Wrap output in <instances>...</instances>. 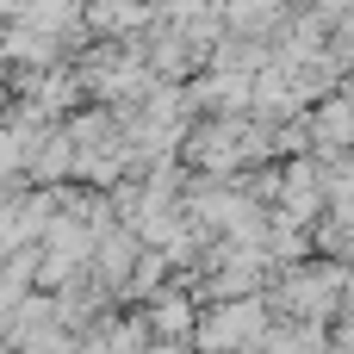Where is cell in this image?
<instances>
[{
  "instance_id": "cell-1",
  "label": "cell",
  "mask_w": 354,
  "mask_h": 354,
  "mask_svg": "<svg viewBox=\"0 0 354 354\" xmlns=\"http://www.w3.org/2000/svg\"><path fill=\"white\" fill-rule=\"evenodd\" d=\"M268 305L274 317L286 324H342V305H348V268L317 255V261H299V268H280L274 286H268Z\"/></svg>"
},
{
  "instance_id": "cell-2",
  "label": "cell",
  "mask_w": 354,
  "mask_h": 354,
  "mask_svg": "<svg viewBox=\"0 0 354 354\" xmlns=\"http://www.w3.org/2000/svg\"><path fill=\"white\" fill-rule=\"evenodd\" d=\"M274 330V305L268 299H218L199 311V330H193V354H249L268 342Z\"/></svg>"
},
{
  "instance_id": "cell-3",
  "label": "cell",
  "mask_w": 354,
  "mask_h": 354,
  "mask_svg": "<svg viewBox=\"0 0 354 354\" xmlns=\"http://www.w3.org/2000/svg\"><path fill=\"white\" fill-rule=\"evenodd\" d=\"M199 292L193 286H162L149 305H143V324H149V336L156 342H193V330H199Z\"/></svg>"
},
{
  "instance_id": "cell-4",
  "label": "cell",
  "mask_w": 354,
  "mask_h": 354,
  "mask_svg": "<svg viewBox=\"0 0 354 354\" xmlns=\"http://www.w3.org/2000/svg\"><path fill=\"white\" fill-rule=\"evenodd\" d=\"M224 25H230V37H249V44L274 50V37L292 25V0H230Z\"/></svg>"
},
{
  "instance_id": "cell-5",
  "label": "cell",
  "mask_w": 354,
  "mask_h": 354,
  "mask_svg": "<svg viewBox=\"0 0 354 354\" xmlns=\"http://www.w3.org/2000/svg\"><path fill=\"white\" fill-rule=\"evenodd\" d=\"M336 342L324 336V324H286V317H274V330H268V342L261 354H330Z\"/></svg>"
},
{
  "instance_id": "cell-6",
  "label": "cell",
  "mask_w": 354,
  "mask_h": 354,
  "mask_svg": "<svg viewBox=\"0 0 354 354\" xmlns=\"http://www.w3.org/2000/svg\"><path fill=\"white\" fill-rule=\"evenodd\" d=\"M330 50H336V62L354 75V12H342V19H336V37H330Z\"/></svg>"
},
{
  "instance_id": "cell-7",
  "label": "cell",
  "mask_w": 354,
  "mask_h": 354,
  "mask_svg": "<svg viewBox=\"0 0 354 354\" xmlns=\"http://www.w3.org/2000/svg\"><path fill=\"white\" fill-rule=\"evenodd\" d=\"M311 12H330V19H342V12H354V0H305Z\"/></svg>"
}]
</instances>
